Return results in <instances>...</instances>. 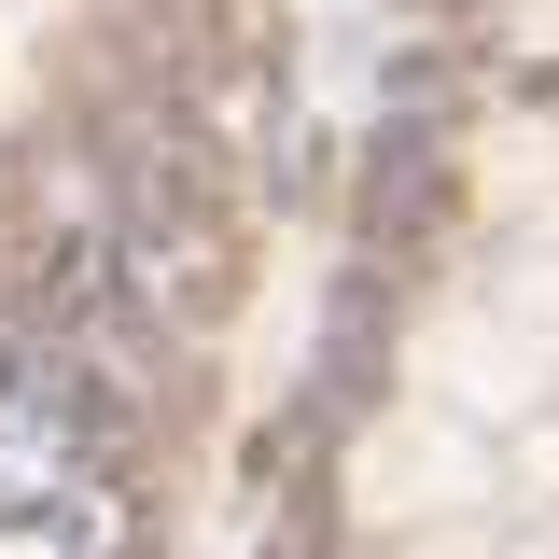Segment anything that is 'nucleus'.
I'll use <instances>...</instances> for the list:
<instances>
[{
    "instance_id": "7ed1b4c3",
    "label": "nucleus",
    "mask_w": 559,
    "mask_h": 559,
    "mask_svg": "<svg viewBox=\"0 0 559 559\" xmlns=\"http://www.w3.org/2000/svg\"><path fill=\"white\" fill-rule=\"evenodd\" d=\"M489 182H503V197H546V182H559V154L518 127V140H489Z\"/></svg>"
},
{
    "instance_id": "f03ea898",
    "label": "nucleus",
    "mask_w": 559,
    "mask_h": 559,
    "mask_svg": "<svg viewBox=\"0 0 559 559\" xmlns=\"http://www.w3.org/2000/svg\"><path fill=\"white\" fill-rule=\"evenodd\" d=\"M406 364H419V392H433L448 419H476V433H532V419H546V392H559V336H532L503 294L433 308Z\"/></svg>"
},
{
    "instance_id": "20e7f679",
    "label": "nucleus",
    "mask_w": 559,
    "mask_h": 559,
    "mask_svg": "<svg viewBox=\"0 0 559 559\" xmlns=\"http://www.w3.org/2000/svg\"><path fill=\"white\" fill-rule=\"evenodd\" d=\"M518 28H532V43H559V0H518Z\"/></svg>"
},
{
    "instance_id": "f257e3e1",
    "label": "nucleus",
    "mask_w": 559,
    "mask_h": 559,
    "mask_svg": "<svg viewBox=\"0 0 559 559\" xmlns=\"http://www.w3.org/2000/svg\"><path fill=\"white\" fill-rule=\"evenodd\" d=\"M349 503H364V532H419V518L503 503V448H489L476 419H448L433 392H419V406H392L364 448H349Z\"/></svg>"
}]
</instances>
